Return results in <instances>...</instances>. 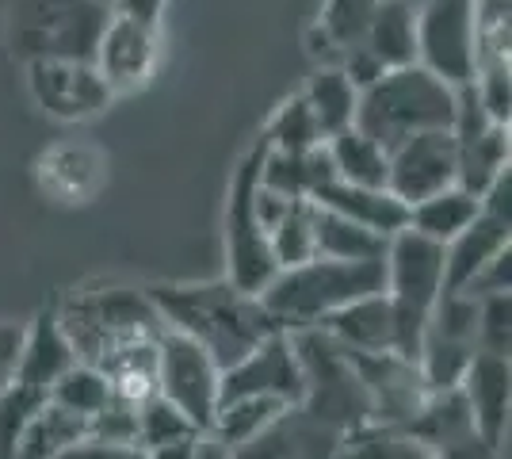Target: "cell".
<instances>
[{
  "mask_svg": "<svg viewBox=\"0 0 512 459\" xmlns=\"http://www.w3.org/2000/svg\"><path fill=\"white\" fill-rule=\"evenodd\" d=\"M54 314L73 345V356L104 372L119 398L142 402L157 394L153 372H157V341L165 333V322L146 287H81L62 306H54Z\"/></svg>",
  "mask_w": 512,
  "mask_h": 459,
  "instance_id": "cell-1",
  "label": "cell"
},
{
  "mask_svg": "<svg viewBox=\"0 0 512 459\" xmlns=\"http://www.w3.org/2000/svg\"><path fill=\"white\" fill-rule=\"evenodd\" d=\"M146 291H150L165 329L195 341L222 372L279 329L260 303V295H249L230 280L153 284Z\"/></svg>",
  "mask_w": 512,
  "mask_h": 459,
  "instance_id": "cell-2",
  "label": "cell"
},
{
  "mask_svg": "<svg viewBox=\"0 0 512 459\" xmlns=\"http://www.w3.org/2000/svg\"><path fill=\"white\" fill-rule=\"evenodd\" d=\"M379 291H386L383 261L310 257L291 268H279L272 284L260 291V303L283 333H299V329H321L344 306Z\"/></svg>",
  "mask_w": 512,
  "mask_h": 459,
  "instance_id": "cell-3",
  "label": "cell"
},
{
  "mask_svg": "<svg viewBox=\"0 0 512 459\" xmlns=\"http://www.w3.org/2000/svg\"><path fill=\"white\" fill-rule=\"evenodd\" d=\"M451 123H455V88L413 62L390 69L375 85L363 88L352 127L390 153L413 134L451 131Z\"/></svg>",
  "mask_w": 512,
  "mask_h": 459,
  "instance_id": "cell-4",
  "label": "cell"
},
{
  "mask_svg": "<svg viewBox=\"0 0 512 459\" xmlns=\"http://www.w3.org/2000/svg\"><path fill=\"white\" fill-rule=\"evenodd\" d=\"M111 8L104 0H8L4 43L12 58L31 62H92Z\"/></svg>",
  "mask_w": 512,
  "mask_h": 459,
  "instance_id": "cell-5",
  "label": "cell"
},
{
  "mask_svg": "<svg viewBox=\"0 0 512 459\" xmlns=\"http://www.w3.org/2000/svg\"><path fill=\"white\" fill-rule=\"evenodd\" d=\"M295 337V352H299L302 368V402L299 410L337 429L348 433L363 421H371V402L363 391L356 356L337 345L325 329H299Z\"/></svg>",
  "mask_w": 512,
  "mask_h": 459,
  "instance_id": "cell-6",
  "label": "cell"
},
{
  "mask_svg": "<svg viewBox=\"0 0 512 459\" xmlns=\"http://www.w3.org/2000/svg\"><path fill=\"white\" fill-rule=\"evenodd\" d=\"M383 268H386V299L398 310L406 356L417 360L428 314H432V306L440 303V295L448 287L444 284V272H448L444 245L421 238L413 230H398L394 238L386 241Z\"/></svg>",
  "mask_w": 512,
  "mask_h": 459,
  "instance_id": "cell-7",
  "label": "cell"
},
{
  "mask_svg": "<svg viewBox=\"0 0 512 459\" xmlns=\"http://www.w3.org/2000/svg\"><path fill=\"white\" fill-rule=\"evenodd\" d=\"M268 142L256 138L253 150L241 157L234 180H230V199H226V280L249 295H260L272 284L279 268L268 249V230L256 211V188H260V165H264Z\"/></svg>",
  "mask_w": 512,
  "mask_h": 459,
  "instance_id": "cell-8",
  "label": "cell"
},
{
  "mask_svg": "<svg viewBox=\"0 0 512 459\" xmlns=\"http://www.w3.org/2000/svg\"><path fill=\"white\" fill-rule=\"evenodd\" d=\"M153 391L161 394L169 406H176L199 433H207L214 410H218V394H222V368L195 341L165 329L161 341H157Z\"/></svg>",
  "mask_w": 512,
  "mask_h": 459,
  "instance_id": "cell-9",
  "label": "cell"
},
{
  "mask_svg": "<svg viewBox=\"0 0 512 459\" xmlns=\"http://www.w3.org/2000/svg\"><path fill=\"white\" fill-rule=\"evenodd\" d=\"M417 66L451 88L474 81V0H425L417 8Z\"/></svg>",
  "mask_w": 512,
  "mask_h": 459,
  "instance_id": "cell-10",
  "label": "cell"
},
{
  "mask_svg": "<svg viewBox=\"0 0 512 459\" xmlns=\"http://www.w3.org/2000/svg\"><path fill=\"white\" fill-rule=\"evenodd\" d=\"M23 69L35 108L54 123H88L115 104V92L92 62H31Z\"/></svg>",
  "mask_w": 512,
  "mask_h": 459,
  "instance_id": "cell-11",
  "label": "cell"
},
{
  "mask_svg": "<svg viewBox=\"0 0 512 459\" xmlns=\"http://www.w3.org/2000/svg\"><path fill=\"white\" fill-rule=\"evenodd\" d=\"M222 398H276L283 406L302 402V368L295 337L291 333H268L256 349H249L237 364L222 372Z\"/></svg>",
  "mask_w": 512,
  "mask_h": 459,
  "instance_id": "cell-12",
  "label": "cell"
},
{
  "mask_svg": "<svg viewBox=\"0 0 512 459\" xmlns=\"http://www.w3.org/2000/svg\"><path fill=\"white\" fill-rule=\"evenodd\" d=\"M161 62V39H157V23L127 16L111 8L100 43L92 50V66L107 81V88L115 96H127L138 88L150 85V77L157 73Z\"/></svg>",
  "mask_w": 512,
  "mask_h": 459,
  "instance_id": "cell-13",
  "label": "cell"
},
{
  "mask_svg": "<svg viewBox=\"0 0 512 459\" xmlns=\"http://www.w3.org/2000/svg\"><path fill=\"white\" fill-rule=\"evenodd\" d=\"M459 180V146L451 131H425L390 150L386 192L406 207L444 192Z\"/></svg>",
  "mask_w": 512,
  "mask_h": 459,
  "instance_id": "cell-14",
  "label": "cell"
},
{
  "mask_svg": "<svg viewBox=\"0 0 512 459\" xmlns=\"http://www.w3.org/2000/svg\"><path fill=\"white\" fill-rule=\"evenodd\" d=\"M352 356H356L363 391L371 402V421L406 429L428 398V383L417 360L398 356V352H352Z\"/></svg>",
  "mask_w": 512,
  "mask_h": 459,
  "instance_id": "cell-15",
  "label": "cell"
},
{
  "mask_svg": "<svg viewBox=\"0 0 512 459\" xmlns=\"http://www.w3.org/2000/svg\"><path fill=\"white\" fill-rule=\"evenodd\" d=\"M459 394L467 402L474 433L486 437L490 444L505 440L509 429V402H512V368L509 356H490V352H474L470 368L459 379Z\"/></svg>",
  "mask_w": 512,
  "mask_h": 459,
  "instance_id": "cell-16",
  "label": "cell"
},
{
  "mask_svg": "<svg viewBox=\"0 0 512 459\" xmlns=\"http://www.w3.org/2000/svg\"><path fill=\"white\" fill-rule=\"evenodd\" d=\"M337 444H341L337 429H329V425L314 421L306 410L291 406L260 437L249 440L245 448H237L234 459H333Z\"/></svg>",
  "mask_w": 512,
  "mask_h": 459,
  "instance_id": "cell-17",
  "label": "cell"
},
{
  "mask_svg": "<svg viewBox=\"0 0 512 459\" xmlns=\"http://www.w3.org/2000/svg\"><path fill=\"white\" fill-rule=\"evenodd\" d=\"M321 329L348 352H398V356H406L402 322H398L394 303L386 299V291L344 306L341 314H333Z\"/></svg>",
  "mask_w": 512,
  "mask_h": 459,
  "instance_id": "cell-18",
  "label": "cell"
},
{
  "mask_svg": "<svg viewBox=\"0 0 512 459\" xmlns=\"http://www.w3.org/2000/svg\"><path fill=\"white\" fill-rule=\"evenodd\" d=\"M509 241H512V219L482 211L459 238L444 245V261H448V272H444V284L448 287L444 291H470L474 280L501 253H509Z\"/></svg>",
  "mask_w": 512,
  "mask_h": 459,
  "instance_id": "cell-19",
  "label": "cell"
},
{
  "mask_svg": "<svg viewBox=\"0 0 512 459\" xmlns=\"http://www.w3.org/2000/svg\"><path fill=\"white\" fill-rule=\"evenodd\" d=\"M310 203H318L325 211H337L344 219L360 222L367 230L394 238L398 230H406L409 207L402 199H394L386 188H363V184H344V180H329L325 188L314 192Z\"/></svg>",
  "mask_w": 512,
  "mask_h": 459,
  "instance_id": "cell-20",
  "label": "cell"
},
{
  "mask_svg": "<svg viewBox=\"0 0 512 459\" xmlns=\"http://www.w3.org/2000/svg\"><path fill=\"white\" fill-rule=\"evenodd\" d=\"M73 364H77L73 345H69V337H65L62 326H58V314H54V306H50L35 322H27L16 383H27V387H35V391L50 394V387H54Z\"/></svg>",
  "mask_w": 512,
  "mask_h": 459,
  "instance_id": "cell-21",
  "label": "cell"
},
{
  "mask_svg": "<svg viewBox=\"0 0 512 459\" xmlns=\"http://www.w3.org/2000/svg\"><path fill=\"white\" fill-rule=\"evenodd\" d=\"M375 66L390 73L417 62V8L409 0H379L375 16L367 23V35L356 46Z\"/></svg>",
  "mask_w": 512,
  "mask_h": 459,
  "instance_id": "cell-22",
  "label": "cell"
},
{
  "mask_svg": "<svg viewBox=\"0 0 512 459\" xmlns=\"http://www.w3.org/2000/svg\"><path fill=\"white\" fill-rule=\"evenodd\" d=\"M478 215H482V199L470 196L467 188H459V184H451L444 192H436V196H428L409 207L406 230H413V234H421V238H428V241L448 245V241L459 238Z\"/></svg>",
  "mask_w": 512,
  "mask_h": 459,
  "instance_id": "cell-23",
  "label": "cell"
},
{
  "mask_svg": "<svg viewBox=\"0 0 512 459\" xmlns=\"http://www.w3.org/2000/svg\"><path fill=\"white\" fill-rule=\"evenodd\" d=\"M459 146V188H467L470 196H486L501 176L509 173V127L493 123L486 131L470 134V138H455Z\"/></svg>",
  "mask_w": 512,
  "mask_h": 459,
  "instance_id": "cell-24",
  "label": "cell"
},
{
  "mask_svg": "<svg viewBox=\"0 0 512 459\" xmlns=\"http://www.w3.org/2000/svg\"><path fill=\"white\" fill-rule=\"evenodd\" d=\"M299 96H302V104L310 108V115H314V123H318V131H321V138H325V142H329L333 134L348 131V127L356 123L360 88L344 77V69L321 66Z\"/></svg>",
  "mask_w": 512,
  "mask_h": 459,
  "instance_id": "cell-25",
  "label": "cell"
},
{
  "mask_svg": "<svg viewBox=\"0 0 512 459\" xmlns=\"http://www.w3.org/2000/svg\"><path fill=\"white\" fill-rule=\"evenodd\" d=\"M386 241L390 238L314 203V257H329V261H383Z\"/></svg>",
  "mask_w": 512,
  "mask_h": 459,
  "instance_id": "cell-26",
  "label": "cell"
},
{
  "mask_svg": "<svg viewBox=\"0 0 512 459\" xmlns=\"http://www.w3.org/2000/svg\"><path fill=\"white\" fill-rule=\"evenodd\" d=\"M406 433L413 440H421L432 456L440 448L455 444V440L470 437L474 433V421H470V410L467 402H463V394H459V387H451V391H428L421 410L406 425Z\"/></svg>",
  "mask_w": 512,
  "mask_h": 459,
  "instance_id": "cell-27",
  "label": "cell"
},
{
  "mask_svg": "<svg viewBox=\"0 0 512 459\" xmlns=\"http://www.w3.org/2000/svg\"><path fill=\"white\" fill-rule=\"evenodd\" d=\"M379 0H325L318 16V31L321 46H314V54H325L321 66H341V58L348 50H356L367 35V23L375 16Z\"/></svg>",
  "mask_w": 512,
  "mask_h": 459,
  "instance_id": "cell-28",
  "label": "cell"
},
{
  "mask_svg": "<svg viewBox=\"0 0 512 459\" xmlns=\"http://www.w3.org/2000/svg\"><path fill=\"white\" fill-rule=\"evenodd\" d=\"M325 153L333 161V173L344 184H363V188H386V169H390V153L371 142L363 131L348 127V131L333 134L325 142Z\"/></svg>",
  "mask_w": 512,
  "mask_h": 459,
  "instance_id": "cell-29",
  "label": "cell"
},
{
  "mask_svg": "<svg viewBox=\"0 0 512 459\" xmlns=\"http://www.w3.org/2000/svg\"><path fill=\"white\" fill-rule=\"evenodd\" d=\"M283 410H291V406H283L276 398H222L218 410H214L207 437H214L218 444H226L230 452H237L249 440L260 437L272 421H279Z\"/></svg>",
  "mask_w": 512,
  "mask_h": 459,
  "instance_id": "cell-30",
  "label": "cell"
},
{
  "mask_svg": "<svg viewBox=\"0 0 512 459\" xmlns=\"http://www.w3.org/2000/svg\"><path fill=\"white\" fill-rule=\"evenodd\" d=\"M43 188L65 203H88L104 180V161L92 150H54L39 165Z\"/></svg>",
  "mask_w": 512,
  "mask_h": 459,
  "instance_id": "cell-31",
  "label": "cell"
},
{
  "mask_svg": "<svg viewBox=\"0 0 512 459\" xmlns=\"http://www.w3.org/2000/svg\"><path fill=\"white\" fill-rule=\"evenodd\" d=\"M333 459H436L421 440H413L398 425L363 421L356 429L341 433Z\"/></svg>",
  "mask_w": 512,
  "mask_h": 459,
  "instance_id": "cell-32",
  "label": "cell"
},
{
  "mask_svg": "<svg viewBox=\"0 0 512 459\" xmlns=\"http://www.w3.org/2000/svg\"><path fill=\"white\" fill-rule=\"evenodd\" d=\"M115 398H119V394H115V387L107 383V375L96 372L92 364H81V360H77V364L50 387V402L62 406L65 414L81 417L85 425H92Z\"/></svg>",
  "mask_w": 512,
  "mask_h": 459,
  "instance_id": "cell-33",
  "label": "cell"
},
{
  "mask_svg": "<svg viewBox=\"0 0 512 459\" xmlns=\"http://www.w3.org/2000/svg\"><path fill=\"white\" fill-rule=\"evenodd\" d=\"M81 437H88V425L81 417L65 414L62 406L46 402L43 410L35 414V421L23 429L20 444L12 459H54L58 452H65L69 444H77Z\"/></svg>",
  "mask_w": 512,
  "mask_h": 459,
  "instance_id": "cell-34",
  "label": "cell"
},
{
  "mask_svg": "<svg viewBox=\"0 0 512 459\" xmlns=\"http://www.w3.org/2000/svg\"><path fill=\"white\" fill-rule=\"evenodd\" d=\"M268 249H272L276 268H291L314 257V203L310 199H291L268 222Z\"/></svg>",
  "mask_w": 512,
  "mask_h": 459,
  "instance_id": "cell-35",
  "label": "cell"
},
{
  "mask_svg": "<svg viewBox=\"0 0 512 459\" xmlns=\"http://www.w3.org/2000/svg\"><path fill=\"white\" fill-rule=\"evenodd\" d=\"M184 437H199L188 417L180 414L176 406H169L161 394H150L138 402V414H134V444L142 452L150 448H161V444H172V440H184Z\"/></svg>",
  "mask_w": 512,
  "mask_h": 459,
  "instance_id": "cell-36",
  "label": "cell"
},
{
  "mask_svg": "<svg viewBox=\"0 0 512 459\" xmlns=\"http://www.w3.org/2000/svg\"><path fill=\"white\" fill-rule=\"evenodd\" d=\"M260 138L268 142V150H276V153H310L325 142L318 131V123H314V115H310V108L302 104V96H291V100L272 115L268 131L260 134Z\"/></svg>",
  "mask_w": 512,
  "mask_h": 459,
  "instance_id": "cell-37",
  "label": "cell"
},
{
  "mask_svg": "<svg viewBox=\"0 0 512 459\" xmlns=\"http://www.w3.org/2000/svg\"><path fill=\"white\" fill-rule=\"evenodd\" d=\"M509 314H512L509 291L478 295V352H490V356H509V345H512Z\"/></svg>",
  "mask_w": 512,
  "mask_h": 459,
  "instance_id": "cell-38",
  "label": "cell"
},
{
  "mask_svg": "<svg viewBox=\"0 0 512 459\" xmlns=\"http://www.w3.org/2000/svg\"><path fill=\"white\" fill-rule=\"evenodd\" d=\"M23 337H27V322L0 318V394L16 383L20 356H23Z\"/></svg>",
  "mask_w": 512,
  "mask_h": 459,
  "instance_id": "cell-39",
  "label": "cell"
},
{
  "mask_svg": "<svg viewBox=\"0 0 512 459\" xmlns=\"http://www.w3.org/2000/svg\"><path fill=\"white\" fill-rule=\"evenodd\" d=\"M54 459H146V452L134 448V444H111V440H100V437H81L77 444H69Z\"/></svg>",
  "mask_w": 512,
  "mask_h": 459,
  "instance_id": "cell-40",
  "label": "cell"
},
{
  "mask_svg": "<svg viewBox=\"0 0 512 459\" xmlns=\"http://www.w3.org/2000/svg\"><path fill=\"white\" fill-rule=\"evenodd\" d=\"M436 459H501V444H490L486 437L470 433V437L455 440L448 448H440Z\"/></svg>",
  "mask_w": 512,
  "mask_h": 459,
  "instance_id": "cell-41",
  "label": "cell"
},
{
  "mask_svg": "<svg viewBox=\"0 0 512 459\" xmlns=\"http://www.w3.org/2000/svg\"><path fill=\"white\" fill-rule=\"evenodd\" d=\"M165 4H169V0H115V12H127V16H138V20L161 23Z\"/></svg>",
  "mask_w": 512,
  "mask_h": 459,
  "instance_id": "cell-42",
  "label": "cell"
},
{
  "mask_svg": "<svg viewBox=\"0 0 512 459\" xmlns=\"http://www.w3.org/2000/svg\"><path fill=\"white\" fill-rule=\"evenodd\" d=\"M199 437H203V433H199ZM199 437H184V440H172V444H161V448H150L146 459H195Z\"/></svg>",
  "mask_w": 512,
  "mask_h": 459,
  "instance_id": "cell-43",
  "label": "cell"
},
{
  "mask_svg": "<svg viewBox=\"0 0 512 459\" xmlns=\"http://www.w3.org/2000/svg\"><path fill=\"white\" fill-rule=\"evenodd\" d=\"M195 459H234V452L226 448V444H218L214 437H199V444H195Z\"/></svg>",
  "mask_w": 512,
  "mask_h": 459,
  "instance_id": "cell-44",
  "label": "cell"
}]
</instances>
